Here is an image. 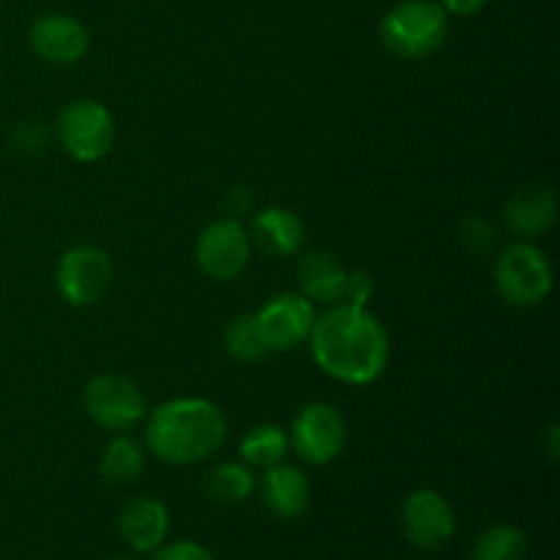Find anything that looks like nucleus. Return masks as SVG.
Segmentation results:
<instances>
[{
	"instance_id": "a878e982",
	"label": "nucleus",
	"mask_w": 560,
	"mask_h": 560,
	"mask_svg": "<svg viewBox=\"0 0 560 560\" xmlns=\"http://www.w3.org/2000/svg\"><path fill=\"white\" fill-rule=\"evenodd\" d=\"M224 211H228L233 219H238L241 213L249 211V191H246L244 186H233V189H228V195H224Z\"/></svg>"
},
{
	"instance_id": "7ed1b4c3",
	"label": "nucleus",
	"mask_w": 560,
	"mask_h": 560,
	"mask_svg": "<svg viewBox=\"0 0 560 560\" xmlns=\"http://www.w3.org/2000/svg\"><path fill=\"white\" fill-rule=\"evenodd\" d=\"M377 33L383 47L397 58H430L446 44L448 14L435 0H402L386 11Z\"/></svg>"
},
{
	"instance_id": "cd10ccee",
	"label": "nucleus",
	"mask_w": 560,
	"mask_h": 560,
	"mask_svg": "<svg viewBox=\"0 0 560 560\" xmlns=\"http://www.w3.org/2000/svg\"><path fill=\"white\" fill-rule=\"evenodd\" d=\"M547 454H550L552 459L558 457V424H550L547 427Z\"/></svg>"
},
{
	"instance_id": "4be33fe9",
	"label": "nucleus",
	"mask_w": 560,
	"mask_h": 560,
	"mask_svg": "<svg viewBox=\"0 0 560 560\" xmlns=\"http://www.w3.org/2000/svg\"><path fill=\"white\" fill-rule=\"evenodd\" d=\"M222 345L224 353L238 364H260L271 355L260 328H257L255 315H238L235 320H230L224 328Z\"/></svg>"
},
{
	"instance_id": "ddd939ff",
	"label": "nucleus",
	"mask_w": 560,
	"mask_h": 560,
	"mask_svg": "<svg viewBox=\"0 0 560 560\" xmlns=\"http://www.w3.org/2000/svg\"><path fill=\"white\" fill-rule=\"evenodd\" d=\"M558 195L547 184H528L512 191L503 206V224L523 238H536L556 228Z\"/></svg>"
},
{
	"instance_id": "423d86ee",
	"label": "nucleus",
	"mask_w": 560,
	"mask_h": 560,
	"mask_svg": "<svg viewBox=\"0 0 560 560\" xmlns=\"http://www.w3.org/2000/svg\"><path fill=\"white\" fill-rule=\"evenodd\" d=\"M82 408L88 419L109 432H129L148 416V399L131 377L104 372L82 388Z\"/></svg>"
},
{
	"instance_id": "f3484780",
	"label": "nucleus",
	"mask_w": 560,
	"mask_h": 560,
	"mask_svg": "<svg viewBox=\"0 0 560 560\" xmlns=\"http://www.w3.org/2000/svg\"><path fill=\"white\" fill-rule=\"evenodd\" d=\"M299 288L304 299L312 304L334 306L345 301V282H348V268L331 255V252H306L299 260Z\"/></svg>"
},
{
	"instance_id": "f03ea898",
	"label": "nucleus",
	"mask_w": 560,
	"mask_h": 560,
	"mask_svg": "<svg viewBox=\"0 0 560 560\" xmlns=\"http://www.w3.org/2000/svg\"><path fill=\"white\" fill-rule=\"evenodd\" d=\"M228 441V416L206 397H175L148 413L145 448L167 465H197Z\"/></svg>"
},
{
	"instance_id": "a211bd4d",
	"label": "nucleus",
	"mask_w": 560,
	"mask_h": 560,
	"mask_svg": "<svg viewBox=\"0 0 560 560\" xmlns=\"http://www.w3.org/2000/svg\"><path fill=\"white\" fill-rule=\"evenodd\" d=\"M145 470V446L137 438L118 432L98 457V474L109 485H131Z\"/></svg>"
},
{
	"instance_id": "4468645a",
	"label": "nucleus",
	"mask_w": 560,
	"mask_h": 560,
	"mask_svg": "<svg viewBox=\"0 0 560 560\" xmlns=\"http://www.w3.org/2000/svg\"><path fill=\"white\" fill-rule=\"evenodd\" d=\"M118 534L135 552H156L170 534L167 506L151 495L131 498L118 514Z\"/></svg>"
},
{
	"instance_id": "aec40b11",
	"label": "nucleus",
	"mask_w": 560,
	"mask_h": 560,
	"mask_svg": "<svg viewBox=\"0 0 560 560\" xmlns=\"http://www.w3.org/2000/svg\"><path fill=\"white\" fill-rule=\"evenodd\" d=\"M206 492L211 501L233 506V503H244L246 498L255 492V474L246 463H219L206 474Z\"/></svg>"
},
{
	"instance_id": "412c9836",
	"label": "nucleus",
	"mask_w": 560,
	"mask_h": 560,
	"mask_svg": "<svg viewBox=\"0 0 560 560\" xmlns=\"http://www.w3.org/2000/svg\"><path fill=\"white\" fill-rule=\"evenodd\" d=\"M528 536L517 525H492L470 547V560H525Z\"/></svg>"
},
{
	"instance_id": "20e7f679",
	"label": "nucleus",
	"mask_w": 560,
	"mask_h": 560,
	"mask_svg": "<svg viewBox=\"0 0 560 560\" xmlns=\"http://www.w3.org/2000/svg\"><path fill=\"white\" fill-rule=\"evenodd\" d=\"M495 288L509 306L530 310L550 299L552 262L545 252L528 241L503 246L495 257Z\"/></svg>"
},
{
	"instance_id": "1a4fd4ad",
	"label": "nucleus",
	"mask_w": 560,
	"mask_h": 560,
	"mask_svg": "<svg viewBox=\"0 0 560 560\" xmlns=\"http://www.w3.org/2000/svg\"><path fill=\"white\" fill-rule=\"evenodd\" d=\"M290 448L310 465H328L345 452L348 421L334 405L310 402L299 410L288 432Z\"/></svg>"
},
{
	"instance_id": "2eb2a0df",
	"label": "nucleus",
	"mask_w": 560,
	"mask_h": 560,
	"mask_svg": "<svg viewBox=\"0 0 560 560\" xmlns=\"http://www.w3.org/2000/svg\"><path fill=\"white\" fill-rule=\"evenodd\" d=\"M249 241L252 249L266 257H293L304 246L306 228L299 213L290 208L268 206L252 217Z\"/></svg>"
},
{
	"instance_id": "0eeeda50",
	"label": "nucleus",
	"mask_w": 560,
	"mask_h": 560,
	"mask_svg": "<svg viewBox=\"0 0 560 560\" xmlns=\"http://www.w3.org/2000/svg\"><path fill=\"white\" fill-rule=\"evenodd\" d=\"M252 260L249 230L241 224V219L224 217L206 224L197 235L195 262L208 279L213 282H230L246 271Z\"/></svg>"
},
{
	"instance_id": "bb28decb",
	"label": "nucleus",
	"mask_w": 560,
	"mask_h": 560,
	"mask_svg": "<svg viewBox=\"0 0 560 560\" xmlns=\"http://www.w3.org/2000/svg\"><path fill=\"white\" fill-rule=\"evenodd\" d=\"M490 0H441V5L446 9L448 16H474L479 14Z\"/></svg>"
},
{
	"instance_id": "f257e3e1",
	"label": "nucleus",
	"mask_w": 560,
	"mask_h": 560,
	"mask_svg": "<svg viewBox=\"0 0 560 560\" xmlns=\"http://www.w3.org/2000/svg\"><path fill=\"white\" fill-rule=\"evenodd\" d=\"M306 342L320 372L348 386H370L381 381L392 359L386 326L366 306H328L315 317Z\"/></svg>"
},
{
	"instance_id": "dca6fc26",
	"label": "nucleus",
	"mask_w": 560,
	"mask_h": 560,
	"mask_svg": "<svg viewBox=\"0 0 560 560\" xmlns=\"http://www.w3.org/2000/svg\"><path fill=\"white\" fill-rule=\"evenodd\" d=\"M260 501L273 517L299 520L312 503V485L299 465L277 463L260 479Z\"/></svg>"
},
{
	"instance_id": "393cba45",
	"label": "nucleus",
	"mask_w": 560,
	"mask_h": 560,
	"mask_svg": "<svg viewBox=\"0 0 560 560\" xmlns=\"http://www.w3.org/2000/svg\"><path fill=\"white\" fill-rule=\"evenodd\" d=\"M153 560H213V556L197 541H173V545L159 547Z\"/></svg>"
},
{
	"instance_id": "c85d7f7f",
	"label": "nucleus",
	"mask_w": 560,
	"mask_h": 560,
	"mask_svg": "<svg viewBox=\"0 0 560 560\" xmlns=\"http://www.w3.org/2000/svg\"><path fill=\"white\" fill-rule=\"evenodd\" d=\"M107 560H137L135 556H113V558H107Z\"/></svg>"
},
{
	"instance_id": "6e6552de",
	"label": "nucleus",
	"mask_w": 560,
	"mask_h": 560,
	"mask_svg": "<svg viewBox=\"0 0 560 560\" xmlns=\"http://www.w3.org/2000/svg\"><path fill=\"white\" fill-rule=\"evenodd\" d=\"M113 260L102 246L77 244L63 252L55 268V288L71 306H93L113 284Z\"/></svg>"
},
{
	"instance_id": "b1692460",
	"label": "nucleus",
	"mask_w": 560,
	"mask_h": 560,
	"mask_svg": "<svg viewBox=\"0 0 560 560\" xmlns=\"http://www.w3.org/2000/svg\"><path fill=\"white\" fill-rule=\"evenodd\" d=\"M375 295V279L366 271H348V282H345V301L342 304L366 306Z\"/></svg>"
},
{
	"instance_id": "f8f14e48",
	"label": "nucleus",
	"mask_w": 560,
	"mask_h": 560,
	"mask_svg": "<svg viewBox=\"0 0 560 560\" xmlns=\"http://www.w3.org/2000/svg\"><path fill=\"white\" fill-rule=\"evenodd\" d=\"M27 44L52 66H74L91 49V31L69 14H42L31 22Z\"/></svg>"
},
{
	"instance_id": "5701e85b",
	"label": "nucleus",
	"mask_w": 560,
	"mask_h": 560,
	"mask_svg": "<svg viewBox=\"0 0 560 560\" xmlns=\"http://www.w3.org/2000/svg\"><path fill=\"white\" fill-rule=\"evenodd\" d=\"M459 244L465 246V252L476 257H490L498 246V230L481 213H470L463 224H459Z\"/></svg>"
},
{
	"instance_id": "9d476101",
	"label": "nucleus",
	"mask_w": 560,
	"mask_h": 560,
	"mask_svg": "<svg viewBox=\"0 0 560 560\" xmlns=\"http://www.w3.org/2000/svg\"><path fill=\"white\" fill-rule=\"evenodd\" d=\"M315 304L301 293H277L255 312L257 328L271 353H288L310 339L315 326Z\"/></svg>"
},
{
	"instance_id": "6ab92c4d",
	"label": "nucleus",
	"mask_w": 560,
	"mask_h": 560,
	"mask_svg": "<svg viewBox=\"0 0 560 560\" xmlns=\"http://www.w3.org/2000/svg\"><path fill=\"white\" fill-rule=\"evenodd\" d=\"M241 463H246L249 468H271V465L284 463L290 452V438L288 430H282L279 424H257L252 430L244 432L238 443Z\"/></svg>"
},
{
	"instance_id": "39448f33",
	"label": "nucleus",
	"mask_w": 560,
	"mask_h": 560,
	"mask_svg": "<svg viewBox=\"0 0 560 560\" xmlns=\"http://www.w3.org/2000/svg\"><path fill=\"white\" fill-rule=\"evenodd\" d=\"M118 126L98 98H74L58 115V140L74 162H102L115 145Z\"/></svg>"
},
{
	"instance_id": "9b49d317",
	"label": "nucleus",
	"mask_w": 560,
	"mask_h": 560,
	"mask_svg": "<svg viewBox=\"0 0 560 560\" xmlns=\"http://www.w3.org/2000/svg\"><path fill=\"white\" fill-rule=\"evenodd\" d=\"M405 539L419 550H438L457 534V514L446 495L438 490H416L402 501L399 512Z\"/></svg>"
}]
</instances>
